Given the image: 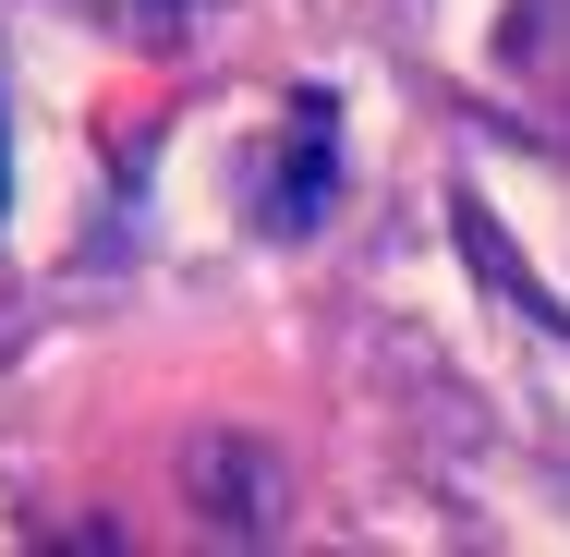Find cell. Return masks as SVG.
Returning <instances> with one entry per match:
<instances>
[{"instance_id": "2", "label": "cell", "mask_w": 570, "mask_h": 557, "mask_svg": "<svg viewBox=\"0 0 570 557\" xmlns=\"http://www.w3.org/2000/svg\"><path fill=\"white\" fill-rule=\"evenodd\" d=\"M98 24H121V37H183L195 0H98Z\"/></svg>"}, {"instance_id": "1", "label": "cell", "mask_w": 570, "mask_h": 557, "mask_svg": "<svg viewBox=\"0 0 570 557\" xmlns=\"http://www.w3.org/2000/svg\"><path fill=\"white\" fill-rule=\"evenodd\" d=\"M328 182H341V110L304 98V110H292V146H279V170H267V230H316Z\"/></svg>"}]
</instances>
